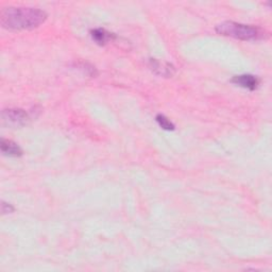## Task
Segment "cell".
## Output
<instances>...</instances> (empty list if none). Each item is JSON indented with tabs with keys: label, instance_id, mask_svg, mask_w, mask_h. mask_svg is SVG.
<instances>
[{
	"label": "cell",
	"instance_id": "3957f363",
	"mask_svg": "<svg viewBox=\"0 0 272 272\" xmlns=\"http://www.w3.org/2000/svg\"><path fill=\"white\" fill-rule=\"evenodd\" d=\"M30 120V116L22 109H8L3 112V121L10 128L24 127Z\"/></svg>",
	"mask_w": 272,
	"mask_h": 272
},
{
	"label": "cell",
	"instance_id": "30bf717a",
	"mask_svg": "<svg viewBox=\"0 0 272 272\" xmlns=\"http://www.w3.org/2000/svg\"><path fill=\"white\" fill-rule=\"evenodd\" d=\"M2 212H3V215H7V214H11L14 212V208L11 206V204H9L5 201H3V204H2Z\"/></svg>",
	"mask_w": 272,
	"mask_h": 272
},
{
	"label": "cell",
	"instance_id": "5b68a950",
	"mask_svg": "<svg viewBox=\"0 0 272 272\" xmlns=\"http://www.w3.org/2000/svg\"><path fill=\"white\" fill-rule=\"evenodd\" d=\"M231 82L249 91H255L260 83V80L253 75H239L233 77Z\"/></svg>",
	"mask_w": 272,
	"mask_h": 272
},
{
	"label": "cell",
	"instance_id": "8992f818",
	"mask_svg": "<svg viewBox=\"0 0 272 272\" xmlns=\"http://www.w3.org/2000/svg\"><path fill=\"white\" fill-rule=\"evenodd\" d=\"M2 152L5 155H8V157H13V158H18L23 155V149L19 147V146L10 140H2Z\"/></svg>",
	"mask_w": 272,
	"mask_h": 272
},
{
	"label": "cell",
	"instance_id": "9c48e42d",
	"mask_svg": "<svg viewBox=\"0 0 272 272\" xmlns=\"http://www.w3.org/2000/svg\"><path fill=\"white\" fill-rule=\"evenodd\" d=\"M155 119H157V122L159 123L160 127L164 130H167V131H173L174 129H176V127H174V124L166 117V116H164L162 114H159L157 117H155Z\"/></svg>",
	"mask_w": 272,
	"mask_h": 272
},
{
	"label": "cell",
	"instance_id": "7a4b0ae2",
	"mask_svg": "<svg viewBox=\"0 0 272 272\" xmlns=\"http://www.w3.org/2000/svg\"><path fill=\"white\" fill-rule=\"evenodd\" d=\"M215 30L220 35L234 37L240 41H258L267 36V32L259 27L235 22L221 23L215 28Z\"/></svg>",
	"mask_w": 272,
	"mask_h": 272
},
{
	"label": "cell",
	"instance_id": "ba28073f",
	"mask_svg": "<svg viewBox=\"0 0 272 272\" xmlns=\"http://www.w3.org/2000/svg\"><path fill=\"white\" fill-rule=\"evenodd\" d=\"M75 67H77L78 70L82 71L85 75L90 76V77H96L97 74H98L97 73V70L93 65L86 63V62H76Z\"/></svg>",
	"mask_w": 272,
	"mask_h": 272
},
{
	"label": "cell",
	"instance_id": "277c9868",
	"mask_svg": "<svg viewBox=\"0 0 272 272\" xmlns=\"http://www.w3.org/2000/svg\"><path fill=\"white\" fill-rule=\"evenodd\" d=\"M149 67L150 70L158 76L169 78L172 77L173 74L176 73V68L168 62H164L158 59H150L149 60Z\"/></svg>",
	"mask_w": 272,
	"mask_h": 272
},
{
	"label": "cell",
	"instance_id": "52a82bcc",
	"mask_svg": "<svg viewBox=\"0 0 272 272\" xmlns=\"http://www.w3.org/2000/svg\"><path fill=\"white\" fill-rule=\"evenodd\" d=\"M91 35L93 40L100 46L108 44L110 41H113L116 38V35L114 33L106 31L105 29L102 28L94 29V30L91 31Z\"/></svg>",
	"mask_w": 272,
	"mask_h": 272
},
{
	"label": "cell",
	"instance_id": "6da1fadb",
	"mask_svg": "<svg viewBox=\"0 0 272 272\" xmlns=\"http://www.w3.org/2000/svg\"><path fill=\"white\" fill-rule=\"evenodd\" d=\"M46 19L47 13L36 8L9 7L0 12V23L9 30H32L44 24Z\"/></svg>",
	"mask_w": 272,
	"mask_h": 272
}]
</instances>
